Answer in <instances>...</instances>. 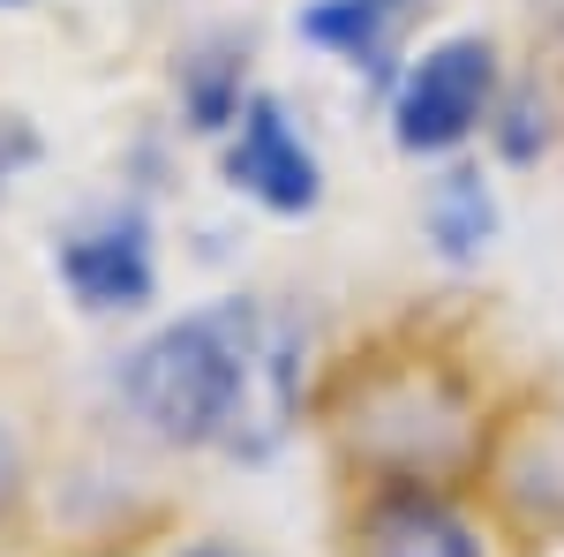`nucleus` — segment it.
Segmentation results:
<instances>
[{"label":"nucleus","instance_id":"nucleus-4","mask_svg":"<svg viewBox=\"0 0 564 557\" xmlns=\"http://www.w3.org/2000/svg\"><path fill=\"white\" fill-rule=\"evenodd\" d=\"M354 557H489V535L436 482H384L354 519Z\"/></svg>","mask_w":564,"mask_h":557},{"label":"nucleus","instance_id":"nucleus-2","mask_svg":"<svg viewBox=\"0 0 564 557\" xmlns=\"http://www.w3.org/2000/svg\"><path fill=\"white\" fill-rule=\"evenodd\" d=\"M497 90H505V61L489 31H444L430 39L399 76H391L384 106H391V143L406 159H459L489 114H497Z\"/></svg>","mask_w":564,"mask_h":557},{"label":"nucleus","instance_id":"nucleus-12","mask_svg":"<svg viewBox=\"0 0 564 557\" xmlns=\"http://www.w3.org/2000/svg\"><path fill=\"white\" fill-rule=\"evenodd\" d=\"M377 8H391V15H399V23H406V15H414V8H422V0H377Z\"/></svg>","mask_w":564,"mask_h":557},{"label":"nucleus","instance_id":"nucleus-13","mask_svg":"<svg viewBox=\"0 0 564 557\" xmlns=\"http://www.w3.org/2000/svg\"><path fill=\"white\" fill-rule=\"evenodd\" d=\"M188 557H241V550H226V543H196Z\"/></svg>","mask_w":564,"mask_h":557},{"label":"nucleus","instance_id":"nucleus-7","mask_svg":"<svg viewBox=\"0 0 564 557\" xmlns=\"http://www.w3.org/2000/svg\"><path fill=\"white\" fill-rule=\"evenodd\" d=\"M302 39L324 45V53H339L354 76H369V84H384V90H391V76H399V15L377 8V0H308Z\"/></svg>","mask_w":564,"mask_h":557},{"label":"nucleus","instance_id":"nucleus-9","mask_svg":"<svg viewBox=\"0 0 564 557\" xmlns=\"http://www.w3.org/2000/svg\"><path fill=\"white\" fill-rule=\"evenodd\" d=\"M241 53L234 45H204L196 61H181V106H188V129H234V114H241Z\"/></svg>","mask_w":564,"mask_h":557},{"label":"nucleus","instance_id":"nucleus-15","mask_svg":"<svg viewBox=\"0 0 564 557\" xmlns=\"http://www.w3.org/2000/svg\"><path fill=\"white\" fill-rule=\"evenodd\" d=\"M557 31H564V0H557Z\"/></svg>","mask_w":564,"mask_h":557},{"label":"nucleus","instance_id":"nucleus-3","mask_svg":"<svg viewBox=\"0 0 564 557\" xmlns=\"http://www.w3.org/2000/svg\"><path fill=\"white\" fill-rule=\"evenodd\" d=\"M226 181L241 196H257L263 212L302 218L324 204V167L308 151V136L294 129V114L271 98V90H249L241 114H234V143H226Z\"/></svg>","mask_w":564,"mask_h":557},{"label":"nucleus","instance_id":"nucleus-10","mask_svg":"<svg viewBox=\"0 0 564 557\" xmlns=\"http://www.w3.org/2000/svg\"><path fill=\"white\" fill-rule=\"evenodd\" d=\"M31 159H39V129H31L23 114H0V189L31 167Z\"/></svg>","mask_w":564,"mask_h":557},{"label":"nucleus","instance_id":"nucleus-8","mask_svg":"<svg viewBox=\"0 0 564 557\" xmlns=\"http://www.w3.org/2000/svg\"><path fill=\"white\" fill-rule=\"evenodd\" d=\"M489 151H497V167H542L550 151H557V98L534 84V76H505V90H497V114H489Z\"/></svg>","mask_w":564,"mask_h":557},{"label":"nucleus","instance_id":"nucleus-11","mask_svg":"<svg viewBox=\"0 0 564 557\" xmlns=\"http://www.w3.org/2000/svg\"><path fill=\"white\" fill-rule=\"evenodd\" d=\"M8 490H15V437L0 429V505H8Z\"/></svg>","mask_w":564,"mask_h":557},{"label":"nucleus","instance_id":"nucleus-14","mask_svg":"<svg viewBox=\"0 0 564 557\" xmlns=\"http://www.w3.org/2000/svg\"><path fill=\"white\" fill-rule=\"evenodd\" d=\"M0 8H31V0H0Z\"/></svg>","mask_w":564,"mask_h":557},{"label":"nucleus","instance_id":"nucleus-1","mask_svg":"<svg viewBox=\"0 0 564 557\" xmlns=\"http://www.w3.org/2000/svg\"><path fill=\"white\" fill-rule=\"evenodd\" d=\"M263 362H271L263 309L234 294L212 301V309H188L166 332H151L129 354L121 392L166 444H241Z\"/></svg>","mask_w":564,"mask_h":557},{"label":"nucleus","instance_id":"nucleus-6","mask_svg":"<svg viewBox=\"0 0 564 557\" xmlns=\"http://www.w3.org/2000/svg\"><path fill=\"white\" fill-rule=\"evenodd\" d=\"M422 226H430V249L444 264H481L497 249V234H505V204H497V181L481 167H444L430 181V204H422Z\"/></svg>","mask_w":564,"mask_h":557},{"label":"nucleus","instance_id":"nucleus-5","mask_svg":"<svg viewBox=\"0 0 564 557\" xmlns=\"http://www.w3.org/2000/svg\"><path fill=\"white\" fill-rule=\"evenodd\" d=\"M53 271H61V287L84 301L90 317H113V309H143L151 287H159V264H151V226L135 212H113L84 226V234H68L61 249H53Z\"/></svg>","mask_w":564,"mask_h":557}]
</instances>
